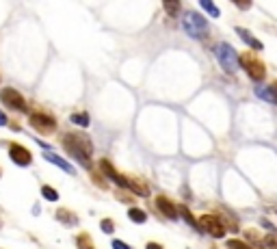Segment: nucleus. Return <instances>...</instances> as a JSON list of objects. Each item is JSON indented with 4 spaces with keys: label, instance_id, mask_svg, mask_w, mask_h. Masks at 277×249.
<instances>
[{
    "label": "nucleus",
    "instance_id": "26",
    "mask_svg": "<svg viewBox=\"0 0 277 249\" xmlns=\"http://www.w3.org/2000/svg\"><path fill=\"white\" fill-rule=\"evenodd\" d=\"M165 9H167L169 13H175V11L180 9V4H178V2H165Z\"/></svg>",
    "mask_w": 277,
    "mask_h": 249
},
{
    "label": "nucleus",
    "instance_id": "31",
    "mask_svg": "<svg viewBox=\"0 0 277 249\" xmlns=\"http://www.w3.org/2000/svg\"><path fill=\"white\" fill-rule=\"evenodd\" d=\"M0 176H2V169H0Z\"/></svg>",
    "mask_w": 277,
    "mask_h": 249
},
{
    "label": "nucleus",
    "instance_id": "3",
    "mask_svg": "<svg viewBox=\"0 0 277 249\" xmlns=\"http://www.w3.org/2000/svg\"><path fill=\"white\" fill-rule=\"evenodd\" d=\"M182 26H184L186 35H189V37H193V39H204L206 35H208V22H206V20L201 18L197 11L184 13Z\"/></svg>",
    "mask_w": 277,
    "mask_h": 249
},
{
    "label": "nucleus",
    "instance_id": "20",
    "mask_svg": "<svg viewBox=\"0 0 277 249\" xmlns=\"http://www.w3.org/2000/svg\"><path fill=\"white\" fill-rule=\"evenodd\" d=\"M201 7H204L213 18H219V16H221L219 9H216V7H214V2H210V0H201Z\"/></svg>",
    "mask_w": 277,
    "mask_h": 249
},
{
    "label": "nucleus",
    "instance_id": "22",
    "mask_svg": "<svg viewBox=\"0 0 277 249\" xmlns=\"http://www.w3.org/2000/svg\"><path fill=\"white\" fill-rule=\"evenodd\" d=\"M228 249H254V247H249L247 243L238 241V238H230V241H228Z\"/></svg>",
    "mask_w": 277,
    "mask_h": 249
},
{
    "label": "nucleus",
    "instance_id": "4",
    "mask_svg": "<svg viewBox=\"0 0 277 249\" xmlns=\"http://www.w3.org/2000/svg\"><path fill=\"white\" fill-rule=\"evenodd\" d=\"M240 65H243V69L247 72V76L251 78V81H264L266 76V69H264V63L260 61L256 54L251 52H243V57H240Z\"/></svg>",
    "mask_w": 277,
    "mask_h": 249
},
{
    "label": "nucleus",
    "instance_id": "25",
    "mask_svg": "<svg viewBox=\"0 0 277 249\" xmlns=\"http://www.w3.org/2000/svg\"><path fill=\"white\" fill-rule=\"evenodd\" d=\"M91 178H93V182H95V184H98V187H102V188H107V180H102V178H100V176H98V173H95V171L91 173Z\"/></svg>",
    "mask_w": 277,
    "mask_h": 249
},
{
    "label": "nucleus",
    "instance_id": "17",
    "mask_svg": "<svg viewBox=\"0 0 277 249\" xmlns=\"http://www.w3.org/2000/svg\"><path fill=\"white\" fill-rule=\"evenodd\" d=\"M178 212L184 217V221L189 223V226H195V228H197V230H199V223L195 221V217L191 215V210H189V208H186V206H178Z\"/></svg>",
    "mask_w": 277,
    "mask_h": 249
},
{
    "label": "nucleus",
    "instance_id": "16",
    "mask_svg": "<svg viewBox=\"0 0 277 249\" xmlns=\"http://www.w3.org/2000/svg\"><path fill=\"white\" fill-rule=\"evenodd\" d=\"M128 217H130V221H134V223H145L148 221V215H145L141 208H130Z\"/></svg>",
    "mask_w": 277,
    "mask_h": 249
},
{
    "label": "nucleus",
    "instance_id": "12",
    "mask_svg": "<svg viewBox=\"0 0 277 249\" xmlns=\"http://www.w3.org/2000/svg\"><path fill=\"white\" fill-rule=\"evenodd\" d=\"M236 33H238V37L243 39V42H245L249 48H254V50H262V48H264V46H262L260 39H256L254 35L247 31V28H240V26H238V28H236Z\"/></svg>",
    "mask_w": 277,
    "mask_h": 249
},
{
    "label": "nucleus",
    "instance_id": "15",
    "mask_svg": "<svg viewBox=\"0 0 277 249\" xmlns=\"http://www.w3.org/2000/svg\"><path fill=\"white\" fill-rule=\"evenodd\" d=\"M57 219H59V221H63L65 226H76V223H78V217L72 215L69 210H65V208H59V210H57Z\"/></svg>",
    "mask_w": 277,
    "mask_h": 249
},
{
    "label": "nucleus",
    "instance_id": "28",
    "mask_svg": "<svg viewBox=\"0 0 277 249\" xmlns=\"http://www.w3.org/2000/svg\"><path fill=\"white\" fill-rule=\"evenodd\" d=\"M4 124H7V115H4V113L0 111V126H4Z\"/></svg>",
    "mask_w": 277,
    "mask_h": 249
},
{
    "label": "nucleus",
    "instance_id": "29",
    "mask_svg": "<svg viewBox=\"0 0 277 249\" xmlns=\"http://www.w3.org/2000/svg\"><path fill=\"white\" fill-rule=\"evenodd\" d=\"M236 7H240V9H249L251 4H249V2H236Z\"/></svg>",
    "mask_w": 277,
    "mask_h": 249
},
{
    "label": "nucleus",
    "instance_id": "18",
    "mask_svg": "<svg viewBox=\"0 0 277 249\" xmlns=\"http://www.w3.org/2000/svg\"><path fill=\"white\" fill-rule=\"evenodd\" d=\"M72 122L76 124V126L87 128V126H89V115H87V113H74V115H72Z\"/></svg>",
    "mask_w": 277,
    "mask_h": 249
},
{
    "label": "nucleus",
    "instance_id": "9",
    "mask_svg": "<svg viewBox=\"0 0 277 249\" xmlns=\"http://www.w3.org/2000/svg\"><path fill=\"white\" fill-rule=\"evenodd\" d=\"M100 169H102V173H107L108 180H113L115 184H117L119 188H128V178H124L122 173L117 171L113 165H110L108 161H100Z\"/></svg>",
    "mask_w": 277,
    "mask_h": 249
},
{
    "label": "nucleus",
    "instance_id": "6",
    "mask_svg": "<svg viewBox=\"0 0 277 249\" xmlns=\"http://www.w3.org/2000/svg\"><path fill=\"white\" fill-rule=\"evenodd\" d=\"M31 126L42 134H50V132L57 130V122H54L50 115H46V113H33L31 115Z\"/></svg>",
    "mask_w": 277,
    "mask_h": 249
},
{
    "label": "nucleus",
    "instance_id": "7",
    "mask_svg": "<svg viewBox=\"0 0 277 249\" xmlns=\"http://www.w3.org/2000/svg\"><path fill=\"white\" fill-rule=\"evenodd\" d=\"M0 100H2V104L16 108V111H26V102H24V98L20 96L16 89H2L0 91Z\"/></svg>",
    "mask_w": 277,
    "mask_h": 249
},
{
    "label": "nucleus",
    "instance_id": "11",
    "mask_svg": "<svg viewBox=\"0 0 277 249\" xmlns=\"http://www.w3.org/2000/svg\"><path fill=\"white\" fill-rule=\"evenodd\" d=\"M256 96L271 104H277V83L266 84V87H256Z\"/></svg>",
    "mask_w": 277,
    "mask_h": 249
},
{
    "label": "nucleus",
    "instance_id": "21",
    "mask_svg": "<svg viewBox=\"0 0 277 249\" xmlns=\"http://www.w3.org/2000/svg\"><path fill=\"white\" fill-rule=\"evenodd\" d=\"M76 243L80 249H91V236H89V234H80L76 238Z\"/></svg>",
    "mask_w": 277,
    "mask_h": 249
},
{
    "label": "nucleus",
    "instance_id": "24",
    "mask_svg": "<svg viewBox=\"0 0 277 249\" xmlns=\"http://www.w3.org/2000/svg\"><path fill=\"white\" fill-rule=\"evenodd\" d=\"M262 245H266V247H273V249H277V236L275 234H269V236L264 238V243Z\"/></svg>",
    "mask_w": 277,
    "mask_h": 249
},
{
    "label": "nucleus",
    "instance_id": "10",
    "mask_svg": "<svg viewBox=\"0 0 277 249\" xmlns=\"http://www.w3.org/2000/svg\"><path fill=\"white\" fill-rule=\"evenodd\" d=\"M156 208L163 212L167 219H178V206H173V202L167 199L165 195H158L156 197Z\"/></svg>",
    "mask_w": 277,
    "mask_h": 249
},
{
    "label": "nucleus",
    "instance_id": "27",
    "mask_svg": "<svg viewBox=\"0 0 277 249\" xmlns=\"http://www.w3.org/2000/svg\"><path fill=\"white\" fill-rule=\"evenodd\" d=\"M113 249H130L124 241H113Z\"/></svg>",
    "mask_w": 277,
    "mask_h": 249
},
{
    "label": "nucleus",
    "instance_id": "8",
    "mask_svg": "<svg viewBox=\"0 0 277 249\" xmlns=\"http://www.w3.org/2000/svg\"><path fill=\"white\" fill-rule=\"evenodd\" d=\"M9 156L13 158L16 165H22V167L31 165V161H33V154L24 145H20V143H11V145H9Z\"/></svg>",
    "mask_w": 277,
    "mask_h": 249
},
{
    "label": "nucleus",
    "instance_id": "14",
    "mask_svg": "<svg viewBox=\"0 0 277 249\" xmlns=\"http://www.w3.org/2000/svg\"><path fill=\"white\" fill-rule=\"evenodd\" d=\"M46 161H50V163H54V165H57V167H61V169H63V171H67V173H74V167H72V165H69V163H67V161H63V158H61V156H57V154H52V152H48V154H46Z\"/></svg>",
    "mask_w": 277,
    "mask_h": 249
},
{
    "label": "nucleus",
    "instance_id": "13",
    "mask_svg": "<svg viewBox=\"0 0 277 249\" xmlns=\"http://www.w3.org/2000/svg\"><path fill=\"white\" fill-rule=\"evenodd\" d=\"M128 188L134 193V195H141V197H148L149 195L148 187H145L141 180H134V178H130V180H128Z\"/></svg>",
    "mask_w": 277,
    "mask_h": 249
},
{
    "label": "nucleus",
    "instance_id": "2",
    "mask_svg": "<svg viewBox=\"0 0 277 249\" xmlns=\"http://www.w3.org/2000/svg\"><path fill=\"white\" fill-rule=\"evenodd\" d=\"M214 57H216V61H219V65L223 67L228 74L238 72V67H240V54L236 52V48L232 46V43H228V42L216 43V46H214Z\"/></svg>",
    "mask_w": 277,
    "mask_h": 249
},
{
    "label": "nucleus",
    "instance_id": "1",
    "mask_svg": "<svg viewBox=\"0 0 277 249\" xmlns=\"http://www.w3.org/2000/svg\"><path fill=\"white\" fill-rule=\"evenodd\" d=\"M63 147L76 158L80 165H85V167L91 165V158L89 156L93 154V145L89 141V137H85V134H65Z\"/></svg>",
    "mask_w": 277,
    "mask_h": 249
},
{
    "label": "nucleus",
    "instance_id": "23",
    "mask_svg": "<svg viewBox=\"0 0 277 249\" xmlns=\"http://www.w3.org/2000/svg\"><path fill=\"white\" fill-rule=\"evenodd\" d=\"M100 228H102V232H107V234H110V232H113V230H115V223H113V221H110V219H104V221H102V223H100Z\"/></svg>",
    "mask_w": 277,
    "mask_h": 249
},
{
    "label": "nucleus",
    "instance_id": "5",
    "mask_svg": "<svg viewBox=\"0 0 277 249\" xmlns=\"http://www.w3.org/2000/svg\"><path fill=\"white\" fill-rule=\"evenodd\" d=\"M197 223H199V230L208 232L210 236H214V238L225 236V226L221 223V219H216L214 215H204Z\"/></svg>",
    "mask_w": 277,
    "mask_h": 249
},
{
    "label": "nucleus",
    "instance_id": "32",
    "mask_svg": "<svg viewBox=\"0 0 277 249\" xmlns=\"http://www.w3.org/2000/svg\"><path fill=\"white\" fill-rule=\"evenodd\" d=\"M91 249H93V247H91Z\"/></svg>",
    "mask_w": 277,
    "mask_h": 249
},
{
    "label": "nucleus",
    "instance_id": "30",
    "mask_svg": "<svg viewBox=\"0 0 277 249\" xmlns=\"http://www.w3.org/2000/svg\"><path fill=\"white\" fill-rule=\"evenodd\" d=\"M148 249H163V247H160V245H156V243H149Z\"/></svg>",
    "mask_w": 277,
    "mask_h": 249
},
{
    "label": "nucleus",
    "instance_id": "19",
    "mask_svg": "<svg viewBox=\"0 0 277 249\" xmlns=\"http://www.w3.org/2000/svg\"><path fill=\"white\" fill-rule=\"evenodd\" d=\"M42 195L46 199H50V202H57V199H59V193L54 191L52 187H48V184H46V187H42Z\"/></svg>",
    "mask_w": 277,
    "mask_h": 249
}]
</instances>
